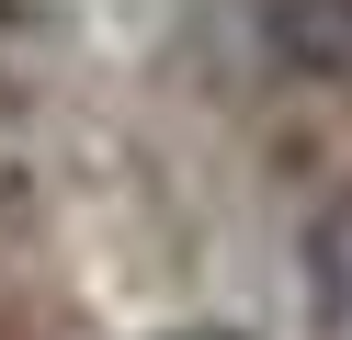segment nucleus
I'll list each match as a JSON object with an SVG mask.
<instances>
[{"label":"nucleus","instance_id":"f257e3e1","mask_svg":"<svg viewBox=\"0 0 352 340\" xmlns=\"http://www.w3.org/2000/svg\"><path fill=\"white\" fill-rule=\"evenodd\" d=\"M261 45L296 80H352V0H261Z\"/></svg>","mask_w":352,"mask_h":340},{"label":"nucleus","instance_id":"f03ea898","mask_svg":"<svg viewBox=\"0 0 352 340\" xmlns=\"http://www.w3.org/2000/svg\"><path fill=\"white\" fill-rule=\"evenodd\" d=\"M318 295H329V317L352 329V216H341V227L318 238Z\"/></svg>","mask_w":352,"mask_h":340}]
</instances>
